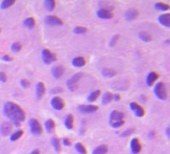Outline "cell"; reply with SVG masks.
Listing matches in <instances>:
<instances>
[{
  "instance_id": "6da1fadb",
  "label": "cell",
  "mask_w": 170,
  "mask_h": 154,
  "mask_svg": "<svg viewBox=\"0 0 170 154\" xmlns=\"http://www.w3.org/2000/svg\"><path fill=\"white\" fill-rule=\"evenodd\" d=\"M4 115L9 119L10 123L13 124L16 127H20L21 123L25 120L26 114H25L24 110L20 107L18 104L14 103V102H6L3 107Z\"/></svg>"
},
{
  "instance_id": "7a4b0ae2",
  "label": "cell",
  "mask_w": 170,
  "mask_h": 154,
  "mask_svg": "<svg viewBox=\"0 0 170 154\" xmlns=\"http://www.w3.org/2000/svg\"><path fill=\"white\" fill-rule=\"evenodd\" d=\"M109 124L112 128L121 127L124 124V113L119 110H113L109 115Z\"/></svg>"
},
{
  "instance_id": "3957f363",
  "label": "cell",
  "mask_w": 170,
  "mask_h": 154,
  "mask_svg": "<svg viewBox=\"0 0 170 154\" xmlns=\"http://www.w3.org/2000/svg\"><path fill=\"white\" fill-rule=\"evenodd\" d=\"M83 76L82 72H77V73L73 74L69 79L66 81V86L70 91H76L79 87V82L81 77Z\"/></svg>"
},
{
  "instance_id": "277c9868",
  "label": "cell",
  "mask_w": 170,
  "mask_h": 154,
  "mask_svg": "<svg viewBox=\"0 0 170 154\" xmlns=\"http://www.w3.org/2000/svg\"><path fill=\"white\" fill-rule=\"evenodd\" d=\"M154 94L160 100H165L167 98V88L163 82H157L154 86Z\"/></svg>"
},
{
  "instance_id": "5b68a950",
  "label": "cell",
  "mask_w": 170,
  "mask_h": 154,
  "mask_svg": "<svg viewBox=\"0 0 170 154\" xmlns=\"http://www.w3.org/2000/svg\"><path fill=\"white\" fill-rule=\"evenodd\" d=\"M41 59L43 61L44 64L48 65V64H51L57 60V56L55 55L53 52H51L50 50L44 48L41 52Z\"/></svg>"
},
{
  "instance_id": "8992f818",
  "label": "cell",
  "mask_w": 170,
  "mask_h": 154,
  "mask_svg": "<svg viewBox=\"0 0 170 154\" xmlns=\"http://www.w3.org/2000/svg\"><path fill=\"white\" fill-rule=\"evenodd\" d=\"M29 128H30L31 134L34 136H39L42 133V126L40 122L35 118H31L29 120Z\"/></svg>"
},
{
  "instance_id": "52a82bcc",
  "label": "cell",
  "mask_w": 170,
  "mask_h": 154,
  "mask_svg": "<svg viewBox=\"0 0 170 154\" xmlns=\"http://www.w3.org/2000/svg\"><path fill=\"white\" fill-rule=\"evenodd\" d=\"M44 22L48 26H62L63 21L55 15H47L44 18Z\"/></svg>"
},
{
  "instance_id": "ba28073f",
  "label": "cell",
  "mask_w": 170,
  "mask_h": 154,
  "mask_svg": "<svg viewBox=\"0 0 170 154\" xmlns=\"http://www.w3.org/2000/svg\"><path fill=\"white\" fill-rule=\"evenodd\" d=\"M50 103H51V106H52V108L55 109V110H57V111H60L65 107L64 100H63L62 98L60 96H58V95L54 96L52 99H51Z\"/></svg>"
},
{
  "instance_id": "9c48e42d",
  "label": "cell",
  "mask_w": 170,
  "mask_h": 154,
  "mask_svg": "<svg viewBox=\"0 0 170 154\" xmlns=\"http://www.w3.org/2000/svg\"><path fill=\"white\" fill-rule=\"evenodd\" d=\"M77 110L79 112H81L83 114H91L94 113L98 110V106H96L94 104H85V105H79L77 107Z\"/></svg>"
},
{
  "instance_id": "30bf717a",
  "label": "cell",
  "mask_w": 170,
  "mask_h": 154,
  "mask_svg": "<svg viewBox=\"0 0 170 154\" xmlns=\"http://www.w3.org/2000/svg\"><path fill=\"white\" fill-rule=\"evenodd\" d=\"M129 107H130L131 111L134 113L135 116H137V117H143L144 114H145V110H144V108L141 105L136 103V102H130Z\"/></svg>"
},
{
  "instance_id": "8fae6325",
  "label": "cell",
  "mask_w": 170,
  "mask_h": 154,
  "mask_svg": "<svg viewBox=\"0 0 170 154\" xmlns=\"http://www.w3.org/2000/svg\"><path fill=\"white\" fill-rule=\"evenodd\" d=\"M64 71H65V68L61 64H57V65H55L52 67V69H51V74L54 77L55 79H59L61 78L64 74Z\"/></svg>"
},
{
  "instance_id": "7c38bea8",
  "label": "cell",
  "mask_w": 170,
  "mask_h": 154,
  "mask_svg": "<svg viewBox=\"0 0 170 154\" xmlns=\"http://www.w3.org/2000/svg\"><path fill=\"white\" fill-rule=\"evenodd\" d=\"M141 149H142V146H141V143H140V141L138 138H132L130 141V150L133 154H139L141 152Z\"/></svg>"
},
{
  "instance_id": "4fadbf2b",
  "label": "cell",
  "mask_w": 170,
  "mask_h": 154,
  "mask_svg": "<svg viewBox=\"0 0 170 154\" xmlns=\"http://www.w3.org/2000/svg\"><path fill=\"white\" fill-rule=\"evenodd\" d=\"M96 15L98 18L100 19H104V20H108V19H111L113 18V13L112 11L107 10V9H103V8H99L98 10L96 12Z\"/></svg>"
},
{
  "instance_id": "5bb4252c",
  "label": "cell",
  "mask_w": 170,
  "mask_h": 154,
  "mask_svg": "<svg viewBox=\"0 0 170 154\" xmlns=\"http://www.w3.org/2000/svg\"><path fill=\"white\" fill-rule=\"evenodd\" d=\"M12 131V124L10 122H3L0 125V133L2 136H8Z\"/></svg>"
},
{
  "instance_id": "9a60e30c",
  "label": "cell",
  "mask_w": 170,
  "mask_h": 154,
  "mask_svg": "<svg viewBox=\"0 0 170 154\" xmlns=\"http://www.w3.org/2000/svg\"><path fill=\"white\" fill-rule=\"evenodd\" d=\"M138 17V11L135 9V8H129L127 9L124 13V18L128 21H132L135 20Z\"/></svg>"
},
{
  "instance_id": "2e32d148",
  "label": "cell",
  "mask_w": 170,
  "mask_h": 154,
  "mask_svg": "<svg viewBox=\"0 0 170 154\" xmlns=\"http://www.w3.org/2000/svg\"><path fill=\"white\" fill-rule=\"evenodd\" d=\"M46 92V88H45V84L43 82H38L36 84V97L37 99H41L43 98Z\"/></svg>"
},
{
  "instance_id": "e0dca14e",
  "label": "cell",
  "mask_w": 170,
  "mask_h": 154,
  "mask_svg": "<svg viewBox=\"0 0 170 154\" xmlns=\"http://www.w3.org/2000/svg\"><path fill=\"white\" fill-rule=\"evenodd\" d=\"M72 66L73 67H76V68H81L83 66H85V64H86V60H85V58L82 57V56H77V57H74L72 59Z\"/></svg>"
},
{
  "instance_id": "ac0fdd59",
  "label": "cell",
  "mask_w": 170,
  "mask_h": 154,
  "mask_svg": "<svg viewBox=\"0 0 170 154\" xmlns=\"http://www.w3.org/2000/svg\"><path fill=\"white\" fill-rule=\"evenodd\" d=\"M158 22L164 27H170V13H165L158 17Z\"/></svg>"
},
{
  "instance_id": "d6986e66",
  "label": "cell",
  "mask_w": 170,
  "mask_h": 154,
  "mask_svg": "<svg viewBox=\"0 0 170 154\" xmlns=\"http://www.w3.org/2000/svg\"><path fill=\"white\" fill-rule=\"evenodd\" d=\"M158 77H159V75L157 74L155 71L149 72V74H148L146 77V84L148 85V86H152V85L156 82V80L158 79Z\"/></svg>"
},
{
  "instance_id": "ffe728a7",
  "label": "cell",
  "mask_w": 170,
  "mask_h": 154,
  "mask_svg": "<svg viewBox=\"0 0 170 154\" xmlns=\"http://www.w3.org/2000/svg\"><path fill=\"white\" fill-rule=\"evenodd\" d=\"M44 126H45V129H46V132H47L48 134H51L53 133L54 130H55V122L53 119H47V120L45 121L44 123Z\"/></svg>"
},
{
  "instance_id": "44dd1931",
  "label": "cell",
  "mask_w": 170,
  "mask_h": 154,
  "mask_svg": "<svg viewBox=\"0 0 170 154\" xmlns=\"http://www.w3.org/2000/svg\"><path fill=\"white\" fill-rule=\"evenodd\" d=\"M73 124H74V117L72 114H68L64 119V125L68 130H71L73 128Z\"/></svg>"
},
{
  "instance_id": "7402d4cb",
  "label": "cell",
  "mask_w": 170,
  "mask_h": 154,
  "mask_svg": "<svg viewBox=\"0 0 170 154\" xmlns=\"http://www.w3.org/2000/svg\"><path fill=\"white\" fill-rule=\"evenodd\" d=\"M101 74L104 77H107V78H112L113 76L116 75V71L112 68H103L101 71Z\"/></svg>"
},
{
  "instance_id": "603a6c76",
  "label": "cell",
  "mask_w": 170,
  "mask_h": 154,
  "mask_svg": "<svg viewBox=\"0 0 170 154\" xmlns=\"http://www.w3.org/2000/svg\"><path fill=\"white\" fill-rule=\"evenodd\" d=\"M51 143H52V146H53L55 151H56V152H60L61 151V141H60V139H59L58 137L54 136V137L52 138V140H51Z\"/></svg>"
},
{
  "instance_id": "cb8c5ba5",
  "label": "cell",
  "mask_w": 170,
  "mask_h": 154,
  "mask_svg": "<svg viewBox=\"0 0 170 154\" xmlns=\"http://www.w3.org/2000/svg\"><path fill=\"white\" fill-rule=\"evenodd\" d=\"M113 100V94L111 92H105L102 96V104L103 105H107L110 102Z\"/></svg>"
},
{
  "instance_id": "d4e9b609",
  "label": "cell",
  "mask_w": 170,
  "mask_h": 154,
  "mask_svg": "<svg viewBox=\"0 0 170 154\" xmlns=\"http://www.w3.org/2000/svg\"><path fill=\"white\" fill-rule=\"evenodd\" d=\"M43 5H44V8L46 10L51 12V11L54 10L55 6H56V2H55V0H45Z\"/></svg>"
},
{
  "instance_id": "484cf974",
  "label": "cell",
  "mask_w": 170,
  "mask_h": 154,
  "mask_svg": "<svg viewBox=\"0 0 170 154\" xmlns=\"http://www.w3.org/2000/svg\"><path fill=\"white\" fill-rule=\"evenodd\" d=\"M108 151V147L107 145L105 144H101L99 146H97L94 150H93L92 154H106Z\"/></svg>"
},
{
  "instance_id": "4316f807",
  "label": "cell",
  "mask_w": 170,
  "mask_h": 154,
  "mask_svg": "<svg viewBox=\"0 0 170 154\" xmlns=\"http://www.w3.org/2000/svg\"><path fill=\"white\" fill-rule=\"evenodd\" d=\"M138 37L140 38V40H142L144 42H150L152 40L151 34H149L146 31H140L138 33Z\"/></svg>"
},
{
  "instance_id": "83f0119b",
  "label": "cell",
  "mask_w": 170,
  "mask_h": 154,
  "mask_svg": "<svg viewBox=\"0 0 170 154\" xmlns=\"http://www.w3.org/2000/svg\"><path fill=\"white\" fill-rule=\"evenodd\" d=\"M154 7L156 8L157 10L159 11H167L170 9V5L166 3H163V2H157L154 4Z\"/></svg>"
},
{
  "instance_id": "f1b7e54d",
  "label": "cell",
  "mask_w": 170,
  "mask_h": 154,
  "mask_svg": "<svg viewBox=\"0 0 170 154\" xmlns=\"http://www.w3.org/2000/svg\"><path fill=\"white\" fill-rule=\"evenodd\" d=\"M100 96V90H94L91 93H89V95L87 97V101L88 102H94L97 100V98Z\"/></svg>"
},
{
  "instance_id": "f546056e",
  "label": "cell",
  "mask_w": 170,
  "mask_h": 154,
  "mask_svg": "<svg viewBox=\"0 0 170 154\" xmlns=\"http://www.w3.org/2000/svg\"><path fill=\"white\" fill-rule=\"evenodd\" d=\"M23 24L25 27H27L28 29H31L35 26V19H34L33 17H27V18L23 21Z\"/></svg>"
},
{
  "instance_id": "4dcf8cb0",
  "label": "cell",
  "mask_w": 170,
  "mask_h": 154,
  "mask_svg": "<svg viewBox=\"0 0 170 154\" xmlns=\"http://www.w3.org/2000/svg\"><path fill=\"white\" fill-rule=\"evenodd\" d=\"M22 135H23V130L18 129V130H16L15 132H13V133L10 135V140L14 142V141H17L18 139H20L21 137H22Z\"/></svg>"
},
{
  "instance_id": "1f68e13d",
  "label": "cell",
  "mask_w": 170,
  "mask_h": 154,
  "mask_svg": "<svg viewBox=\"0 0 170 154\" xmlns=\"http://www.w3.org/2000/svg\"><path fill=\"white\" fill-rule=\"evenodd\" d=\"M14 3H15L14 0H3V1L0 3V8H1L2 10H5L7 8L11 7Z\"/></svg>"
},
{
  "instance_id": "d6a6232c",
  "label": "cell",
  "mask_w": 170,
  "mask_h": 154,
  "mask_svg": "<svg viewBox=\"0 0 170 154\" xmlns=\"http://www.w3.org/2000/svg\"><path fill=\"white\" fill-rule=\"evenodd\" d=\"M75 150L77 151L79 154H87V150L86 148H85V146L80 142H77L75 144Z\"/></svg>"
},
{
  "instance_id": "836d02e7",
  "label": "cell",
  "mask_w": 170,
  "mask_h": 154,
  "mask_svg": "<svg viewBox=\"0 0 170 154\" xmlns=\"http://www.w3.org/2000/svg\"><path fill=\"white\" fill-rule=\"evenodd\" d=\"M87 32V28L83 26H76L73 28V33L74 34H85Z\"/></svg>"
},
{
  "instance_id": "e575fe53",
  "label": "cell",
  "mask_w": 170,
  "mask_h": 154,
  "mask_svg": "<svg viewBox=\"0 0 170 154\" xmlns=\"http://www.w3.org/2000/svg\"><path fill=\"white\" fill-rule=\"evenodd\" d=\"M21 49H22V45H21L20 42H14V43H12L11 51H13V52L17 53V52H19Z\"/></svg>"
},
{
  "instance_id": "d590c367",
  "label": "cell",
  "mask_w": 170,
  "mask_h": 154,
  "mask_svg": "<svg viewBox=\"0 0 170 154\" xmlns=\"http://www.w3.org/2000/svg\"><path fill=\"white\" fill-rule=\"evenodd\" d=\"M20 85L23 88H29L30 87V82H29V80H27V79H21Z\"/></svg>"
},
{
  "instance_id": "8d00e7d4",
  "label": "cell",
  "mask_w": 170,
  "mask_h": 154,
  "mask_svg": "<svg viewBox=\"0 0 170 154\" xmlns=\"http://www.w3.org/2000/svg\"><path fill=\"white\" fill-rule=\"evenodd\" d=\"M118 39H119V35L117 34V35H114L112 38H111V40H110V42H109V46H114L116 43H117V41H118Z\"/></svg>"
},
{
  "instance_id": "74e56055",
  "label": "cell",
  "mask_w": 170,
  "mask_h": 154,
  "mask_svg": "<svg viewBox=\"0 0 170 154\" xmlns=\"http://www.w3.org/2000/svg\"><path fill=\"white\" fill-rule=\"evenodd\" d=\"M62 144L64 145V146H67V147H69V146H71L72 142H71V140H70L69 138L65 137V138H63V139H62Z\"/></svg>"
},
{
  "instance_id": "f35d334b",
  "label": "cell",
  "mask_w": 170,
  "mask_h": 154,
  "mask_svg": "<svg viewBox=\"0 0 170 154\" xmlns=\"http://www.w3.org/2000/svg\"><path fill=\"white\" fill-rule=\"evenodd\" d=\"M7 81V75L5 72H0V82H6Z\"/></svg>"
},
{
  "instance_id": "ab89813d",
  "label": "cell",
  "mask_w": 170,
  "mask_h": 154,
  "mask_svg": "<svg viewBox=\"0 0 170 154\" xmlns=\"http://www.w3.org/2000/svg\"><path fill=\"white\" fill-rule=\"evenodd\" d=\"M133 132H134V129L133 128H131V129H128V130H126L125 132H123V133L121 134V136H123V137H126V136L130 135L131 133H133Z\"/></svg>"
},
{
  "instance_id": "60d3db41",
  "label": "cell",
  "mask_w": 170,
  "mask_h": 154,
  "mask_svg": "<svg viewBox=\"0 0 170 154\" xmlns=\"http://www.w3.org/2000/svg\"><path fill=\"white\" fill-rule=\"evenodd\" d=\"M2 60L3 61H6V62H10V61L13 60V59H12V57H10L9 55L5 54V55H3V56H2Z\"/></svg>"
},
{
  "instance_id": "b9f144b4",
  "label": "cell",
  "mask_w": 170,
  "mask_h": 154,
  "mask_svg": "<svg viewBox=\"0 0 170 154\" xmlns=\"http://www.w3.org/2000/svg\"><path fill=\"white\" fill-rule=\"evenodd\" d=\"M61 92H62L61 87H55L54 89L51 90V93H61Z\"/></svg>"
},
{
  "instance_id": "7bdbcfd3",
  "label": "cell",
  "mask_w": 170,
  "mask_h": 154,
  "mask_svg": "<svg viewBox=\"0 0 170 154\" xmlns=\"http://www.w3.org/2000/svg\"><path fill=\"white\" fill-rule=\"evenodd\" d=\"M113 100L115 101L120 100V95H119V94H113Z\"/></svg>"
},
{
  "instance_id": "ee69618b",
  "label": "cell",
  "mask_w": 170,
  "mask_h": 154,
  "mask_svg": "<svg viewBox=\"0 0 170 154\" xmlns=\"http://www.w3.org/2000/svg\"><path fill=\"white\" fill-rule=\"evenodd\" d=\"M165 132H166V135H167V137L170 139V124H169V125H168V127L166 128V131H165Z\"/></svg>"
},
{
  "instance_id": "f6af8a7d",
  "label": "cell",
  "mask_w": 170,
  "mask_h": 154,
  "mask_svg": "<svg viewBox=\"0 0 170 154\" xmlns=\"http://www.w3.org/2000/svg\"><path fill=\"white\" fill-rule=\"evenodd\" d=\"M29 154H40V151L38 150V149H33V150Z\"/></svg>"
},
{
  "instance_id": "bcb514c9",
  "label": "cell",
  "mask_w": 170,
  "mask_h": 154,
  "mask_svg": "<svg viewBox=\"0 0 170 154\" xmlns=\"http://www.w3.org/2000/svg\"><path fill=\"white\" fill-rule=\"evenodd\" d=\"M0 32H1V28H0Z\"/></svg>"
}]
</instances>
